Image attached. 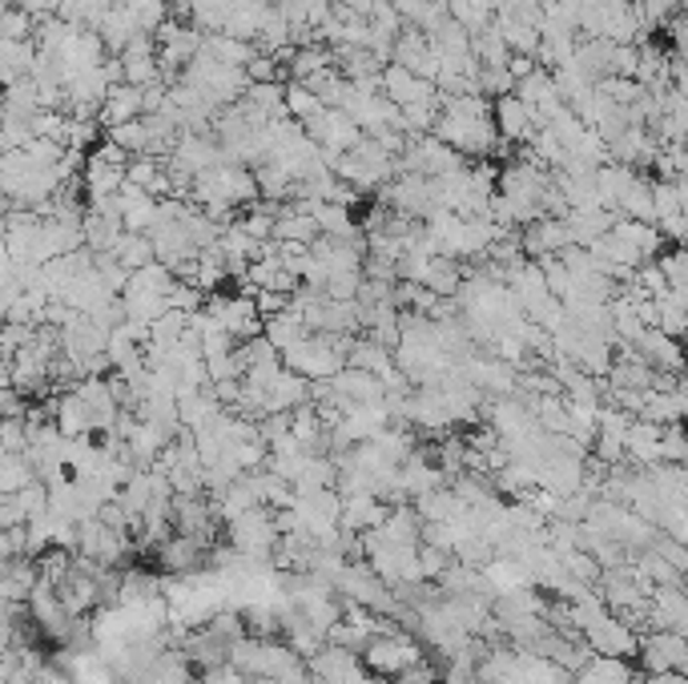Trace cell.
<instances>
[{"label": "cell", "mask_w": 688, "mask_h": 684, "mask_svg": "<svg viewBox=\"0 0 688 684\" xmlns=\"http://www.w3.org/2000/svg\"><path fill=\"white\" fill-rule=\"evenodd\" d=\"M435 137L459 150L463 157L484 162L492 153H499L504 137L495 130V101L484 93H467V98H443L439 121H435Z\"/></svg>", "instance_id": "cell-1"}, {"label": "cell", "mask_w": 688, "mask_h": 684, "mask_svg": "<svg viewBox=\"0 0 688 684\" xmlns=\"http://www.w3.org/2000/svg\"><path fill=\"white\" fill-rule=\"evenodd\" d=\"M427 661V649H423V641L415 636L411 629H391L383 632V636H375V641L363 649V664L371 668V676H378V681H391V676H403L407 668H415V664Z\"/></svg>", "instance_id": "cell-2"}, {"label": "cell", "mask_w": 688, "mask_h": 684, "mask_svg": "<svg viewBox=\"0 0 688 684\" xmlns=\"http://www.w3.org/2000/svg\"><path fill=\"white\" fill-rule=\"evenodd\" d=\"M226 540L234 543L237 552L250 555V560H262V564H274V552L282 543V523L274 508H254L246 515L226 523Z\"/></svg>", "instance_id": "cell-3"}, {"label": "cell", "mask_w": 688, "mask_h": 684, "mask_svg": "<svg viewBox=\"0 0 688 684\" xmlns=\"http://www.w3.org/2000/svg\"><path fill=\"white\" fill-rule=\"evenodd\" d=\"M580 636L591 644V652H596V656H620V661H633V656H640V636H636V629H633V624H624V620L616 616L613 609L600 612L596 620H588Z\"/></svg>", "instance_id": "cell-4"}, {"label": "cell", "mask_w": 688, "mask_h": 684, "mask_svg": "<svg viewBox=\"0 0 688 684\" xmlns=\"http://www.w3.org/2000/svg\"><path fill=\"white\" fill-rule=\"evenodd\" d=\"M640 664L648 673H688V636L668 629L645 632L640 636Z\"/></svg>", "instance_id": "cell-5"}, {"label": "cell", "mask_w": 688, "mask_h": 684, "mask_svg": "<svg viewBox=\"0 0 688 684\" xmlns=\"http://www.w3.org/2000/svg\"><path fill=\"white\" fill-rule=\"evenodd\" d=\"M636 355L648 363L652 370H665V375H685L688 370V350L680 338L665 335V330H656V326H648L645 335L636 338Z\"/></svg>", "instance_id": "cell-6"}, {"label": "cell", "mask_w": 688, "mask_h": 684, "mask_svg": "<svg viewBox=\"0 0 688 684\" xmlns=\"http://www.w3.org/2000/svg\"><path fill=\"white\" fill-rule=\"evenodd\" d=\"M383 93H387L398 109H411V105H423V101L439 98V85L419 73H411V69H403V65H387L383 69Z\"/></svg>", "instance_id": "cell-7"}, {"label": "cell", "mask_w": 688, "mask_h": 684, "mask_svg": "<svg viewBox=\"0 0 688 684\" xmlns=\"http://www.w3.org/2000/svg\"><path fill=\"white\" fill-rule=\"evenodd\" d=\"M495 130H499V137H504L507 145H527L539 125H536L532 105H524L516 93H507V98L495 101Z\"/></svg>", "instance_id": "cell-8"}, {"label": "cell", "mask_w": 688, "mask_h": 684, "mask_svg": "<svg viewBox=\"0 0 688 684\" xmlns=\"http://www.w3.org/2000/svg\"><path fill=\"white\" fill-rule=\"evenodd\" d=\"M138 118H145V89L141 85H113L109 89V98H105V105H101V125L105 130H113V125H125V121H138Z\"/></svg>", "instance_id": "cell-9"}, {"label": "cell", "mask_w": 688, "mask_h": 684, "mask_svg": "<svg viewBox=\"0 0 688 684\" xmlns=\"http://www.w3.org/2000/svg\"><path fill=\"white\" fill-rule=\"evenodd\" d=\"M37 463L29 459V451H4L0 456V496H17V491L33 488L37 483Z\"/></svg>", "instance_id": "cell-10"}, {"label": "cell", "mask_w": 688, "mask_h": 684, "mask_svg": "<svg viewBox=\"0 0 688 684\" xmlns=\"http://www.w3.org/2000/svg\"><path fill=\"white\" fill-rule=\"evenodd\" d=\"M113 258L121 262V266H125V270H145V266H150V262H158V246H153V238L150 234H133V229H125V234H121L118 238V246H113Z\"/></svg>", "instance_id": "cell-11"}, {"label": "cell", "mask_w": 688, "mask_h": 684, "mask_svg": "<svg viewBox=\"0 0 688 684\" xmlns=\"http://www.w3.org/2000/svg\"><path fill=\"white\" fill-rule=\"evenodd\" d=\"M576 684H640V676L620 656H596L584 673H576Z\"/></svg>", "instance_id": "cell-12"}, {"label": "cell", "mask_w": 688, "mask_h": 684, "mask_svg": "<svg viewBox=\"0 0 688 684\" xmlns=\"http://www.w3.org/2000/svg\"><path fill=\"white\" fill-rule=\"evenodd\" d=\"M109 9H113V0H61V4H57V17L69 21L73 29H93V33H98L101 21L109 17Z\"/></svg>", "instance_id": "cell-13"}, {"label": "cell", "mask_w": 688, "mask_h": 684, "mask_svg": "<svg viewBox=\"0 0 688 684\" xmlns=\"http://www.w3.org/2000/svg\"><path fill=\"white\" fill-rule=\"evenodd\" d=\"M318 109H323V101H318V93H314V89H306L302 81H291V85H286V113H291L299 125L306 118H314Z\"/></svg>", "instance_id": "cell-14"}, {"label": "cell", "mask_w": 688, "mask_h": 684, "mask_svg": "<svg viewBox=\"0 0 688 684\" xmlns=\"http://www.w3.org/2000/svg\"><path fill=\"white\" fill-rule=\"evenodd\" d=\"M0 439H4V451H29V419H4L0 427Z\"/></svg>", "instance_id": "cell-15"}, {"label": "cell", "mask_w": 688, "mask_h": 684, "mask_svg": "<svg viewBox=\"0 0 688 684\" xmlns=\"http://www.w3.org/2000/svg\"><path fill=\"white\" fill-rule=\"evenodd\" d=\"M21 523H29L21 500H17V496H4V500H0V528H21Z\"/></svg>", "instance_id": "cell-16"}, {"label": "cell", "mask_w": 688, "mask_h": 684, "mask_svg": "<svg viewBox=\"0 0 688 684\" xmlns=\"http://www.w3.org/2000/svg\"><path fill=\"white\" fill-rule=\"evenodd\" d=\"M645 684H688V673H648Z\"/></svg>", "instance_id": "cell-17"}]
</instances>
